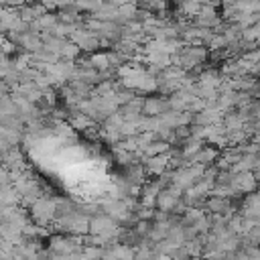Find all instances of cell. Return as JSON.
<instances>
[{"label": "cell", "instance_id": "cell-5", "mask_svg": "<svg viewBox=\"0 0 260 260\" xmlns=\"http://www.w3.org/2000/svg\"><path fill=\"white\" fill-rule=\"evenodd\" d=\"M18 199H20V195L16 189H12L10 185H0V207L16 205Z\"/></svg>", "mask_w": 260, "mask_h": 260}, {"label": "cell", "instance_id": "cell-1", "mask_svg": "<svg viewBox=\"0 0 260 260\" xmlns=\"http://www.w3.org/2000/svg\"><path fill=\"white\" fill-rule=\"evenodd\" d=\"M30 215L39 221V223H47L57 215V201L49 199V197H39L32 207H30Z\"/></svg>", "mask_w": 260, "mask_h": 260}, {"label": "cell", "instance_id": "cell-4", "mask_svg": "<svg viewBox=\"0 0 260 260\" xmlns=\"http://www.w3.org/2000/svg\"><path fill=\"white\" fill-rule=\"evenodd\" d=\"M93 14L102 22H114V20H118V6L112 4V2H104Z\"/></svg>", "mask_w": 260, "mask_h": 260}, {"label": "cell", "instance_id": "cell-6", "mask_svg": "<svg viewBox=\"0 0 260 260\" xmlns=\"http://www.w3.org/2000/svg\"><path fill=\"white\" fill-rule=\"evenodd\" d=\"M201 2L199 0H181V12L183 14H187V16H197L199 14V10H201Z\"/></svg>", "mask_w": 260, "mask_h": 260}, {"label": "cell", "instance_id": "cell-7", "mask_svg": "<svg viewBox=\"0 0 260 260\" xmlns=\"http://www.w3.org/2000/svg\"><path fill=\"white\" fill-rule=\"evenodd\" d=\"M75 4H77V8H79V10L95 12V10L104 4V0H75Z\"/></svg>", "mask_w": 260, "mask_h": 260}, {"label": "cell", "instance_id": "cell-3", "mask_svg": "<svg viewBox=\"0 0 260 260\" xmlns=\"http://www.w3.org/2000/svg\"><path fill=\"white\" fill-rule=\"evenodd\" d=\"M169 160H171L169 154L146 156V160H144V169H146V173H150V175H162V171L167 169Z\"/></svg>", "mask_w": 260, "mask_h": 260}, {"label": "cell", "instance_id": "cell-2", "mask_svg": "<svg viewBox=\"0 0 260 260\" xmlns=\"http://www.w3.org/2000/svg\"><path fill=\"white\" fill-rule=\"evenodd\" d=\"M71 43H75L81 51H93L100 47V37L91 30H75L71 35Z\"/></svg>", "mask_w": 260, "mask_h": 260}]
</instances>
